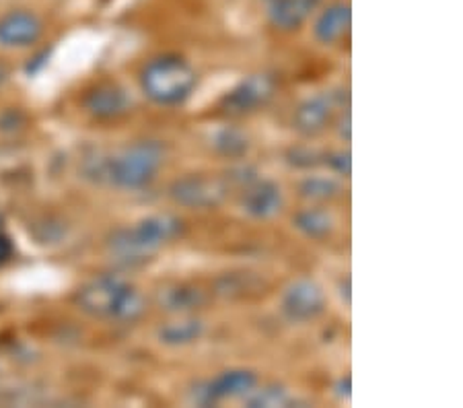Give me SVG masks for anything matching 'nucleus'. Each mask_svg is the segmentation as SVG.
Returning a JSON list of instances; mask_svg holds the SVG:
<instances>
[{"instance_id":"nucleus-1","label":"nucleus","mask_w":463,"mask_h":408,"mask_svg":"<svg viewBox=\"0 0 463 408\" xmlns=\"http://www.w3.org/2000/svg\"><path fill=\"white\" fill-rule=\"evenodd\" d=\"M77 303L85 314L109 322H132L145 309L137 289L111 274H101L80 287Z\"/></svg>"},{"instance_id":"nucleus-2","label":"nucleus","mask_w":463,"mask_h":408,"mask_svg":"<svg viewBox=\"0 0 463 408\" xmlns=\"http://www.w3.org/2000/svg\"><path fill=\"white\" fill-rule=\"evenodd\" d=\"M163 166V148L156 143H134L99 161L97 172L101 180L122 190H140L155 180Z\"/></svg>"},{"instance_id":"nucleus-3","label":"nucleus","mask_w":463,"mask_h":408,"mask_svg":"<svg viewBox=\"0 0 463 408\" xmlns=\"http://www.w3.org/2000/svg\"><path fill=\"white\" fill-rule=\"evenodd\" d=\"M182 232V223L171 214H153L130 229H119L109 240V251L122 262H140L159 251Z\"/></svg>"},{"instance_id":"nucleus-4","label":"nucleus","mask_w":463,"mask_h":408,"mask_svg":"<svg viewBox=\"0 0 463 408\" xmlns=\"http://www.w3.org/2000/svg\"><path fill=\"white\" fill-rule=\"evenodd\" d=\"M140 87L155 103L177 106L190 98L196 87V72L177 56H161L145 66L140 74Z\"/></svg>"},{"instance_id":"nucleus-5","label":"nucleus","mask_w":463,"mask_h":408,"mask_svg":"<svg viewBox=\"0 0 463 408\" xmlns=\"http://www.w3.org/2000/svg\"><path fill=\"white\" fill-rule=\"evenodd\" d=\"M227 195V184L211 176H188L171 185V198L190 209H211Z\"/></svg>"},{"instance_id":"nucleus-6","label":"nucleus","mask_w":463,"mask_h":408,"mask_svg":"<svg viewBox=\"0 0 463 408\" xmlns=\"http://www.w3.org/2000/svg\"><path fill=\"white\" fill-rule=\"evenodd\" d=\"M326 295L309 279L295 280L282 295V311L290 322H309L324 311Z\"/></svg>"},{"instance_id":"nucleus-7","label":"nucleus","mask_w":463,"mask_h":408,"mask_svg":"<svg viewBox=\"0 0 463 408\" xmlns=\"http://www.w3.org/2000/svg\"><path fill=\"white\" fill-rule=\"evenodd\" d=\"M274 95V81L268 74H251L231 91L222 106L229 114H250L266 106Z\"/></svg>"},{"instance_id":"nucleus-8","label":"nucleus","mask_w":463,"mask_h":408,"mask_svg":"<svg viewBox=\"0 0 463 408\" xmlns=\"http://www.w3.org/2000/svg\"><path fill=\"white\" fill-rule=\"evenodd\" d=\"M43 24L32 11H11L0 19V43L9 48H25L40 40Z\"/></svg>"},{"instance_id":"nucleus-9","label":"nucleus","mask_w":463,"mask_h":408,"mask_svg":"<svg viewBox=\"0 0 463 408\" xmlns=\"http://www.w3.org/2000/svg\"><path fill=\"white\" fill-rule=\"evenodd\" d=\"M258 377L251 374V371L245 369H233L225 371L219 377H214L213 382L204 385L203 394H200V403H219V400L225 398H245L256 390Z\"/></svg>"},{"instance_id":"nucleus-10","label":"nucleus","mask_w":463,"mask_h":408,"mask_svg":"<svg viewBox=\"0 0 463 408\" xmlns=\"http://www.w3.org/2000/svg\"><path fill=\"white\" fill-rule=\"evenodd\" d=\"M282 206L280 188L274 182L251 184L243 195V211L256 219H270Z\"/></svg>"},{"instance_id":"nucleus-11","label":"nucleus","mask_w":463,"mask_h":408,"mask_svg":"<svg viewBox=\"0 0 463 408\" xmlns=\"http://www.w3.org/2000/svg\"><path fill=\"white\" fill-rule=\"evenodd\" d=\"M350 21H353L350 5L335 3L319 14L313 32H316V37L321 43H335L348 33Z\"/></svg>"},{"instance_id":"nucleus-12","label":"nucleus","mask_w":463,"mask_h":408,"mask_svg":"<svg viewBox=\"0 0 463 408\" xmlns=\"http://www.w3.org/2000/svg\"><path fill=\"white\" fill-rule=\"evenodd\" d=\"M85 106L95 118L108 120V118H116L128 109V98L116 85H101L87 95Z\"/></svg>"},{"instance_id":"nucleus-13","label":"nucleus","mask_w":463,"mask_h":408,"mask_svg":"<svg viewBox=\"0 0 463 408\" xmlns=\"http://www.w3.org/2000/svg\"><path fill=\"white\" fill-rule=\"evenodd\" d=\"M332 100L330 95H316L303 103L295 114V126L303 135H316L324 130L332 118Z\"/></svg>"},{"instance_id":"nucleus-14","label":"nucleus","mask_w":463,"mask_h":408,"mask_svg":"<svg viewBox=\"0 0 463 408\" xmlns=\"http://www.w3.org/2000/svg\"><path fill=\"white\" fill-rule=\"evenodd\" d=\"M313 6H316L313 0H270L268 17H270L274 27L290 32V29H297L305 24Z\"/></svg>"},{"instance_id":"nucleus-15","label":"nucleus","mask_w":463,"mask_h":408,"mask_svg":"<svg viewBox=\"0 0 463 408\" xmlns=\"http://www.w3.org/2000/svg\"><path fill=\"white\" fill-rule=\"evenodd\" d=\"M203 337V324L198 320H182L165 326L161 330V340L165 345H190Z\"/></svg>"},{"instance_id":"nucleus-16","label":"nucleus","mask_w":463,"mask_h":408,"mask_svg":"<svg viewBox=\"0 0 463 408\" xmlns=\"http://www.w3.org/2000/svg\"><path fill=\"white\" fill-rule=\"evenodd\" d=\"M295 225L301 229L305 235L319 240V237H326L332 232V217L324 211L309 209V211H303L297 214Z\"/></svg>"},{"instance_id":"nucleus-17","label":"nucleus","mask_w":463,"mask_h":408,"mask_svg":"<svg viewBox=\"0 0 463 408\" xmlns=\"http://www.w3.org/2000/svg\"><path fill=\"white\" fill-rule=\"evenodd\" d=\"M248 398L250 406H287L290 404V396L287 390L276 388V385H268L264 390H253Z\"/></svg>"},{"instance_id":"nucleus-18","label":"nucleus","mask_w":463,"mask_h":408,"mask_svg":"<svg viewBox=\"0 0 463 408\" xmlns=\"http://www.w3.org/2000/svg\"><path fill=\"white\" fill-rule=\"evenodd\" d=\"M301 190H303V196L313 198V200H326L335 195L338 185H335L334 180H326V177H311V180L303 184Z\"/></svg>"},{"instance_id":"nucleus-19","label":"nucleus","mask_w":463,"mask_h":408,"mask_svg":"<svg viewBox=\"0 0 463 408\" xmlns=\"http://www.w3.org/2000/svg\"><path fill=\"white\" fill-rule=\"evenodd\" d=\"M194 303H198V291H188V289L177 287L174 291L165 293V306L169 309H188Z\"/></svg>"},{"instance_id":"nucleus-20","label":"nucleus","mask_w":463,"mask_h":408,"mask_svg":"<svg viewBox=\"0 0 463 408\" xmlns=\"http://www.w3.org/2000/svg\"><path fill=\"white\" fill-rule=\"evenodd\" d=\"M216 147H219L221 151L227 153V155H237V153H243L245 148H248V140H245L241 135H237V132L229 130L219 138Z\"/></svg>"},{"instance_id":"nucleus-21","label":"nucleus","mask_w":463,"mask_h":408,"mask_svg":"<svg viewBox=\"0 0 463 408\" xmlns=\"http://www.w3.org/2000/svg\"><path fill=\"white\" fill-rule=\"evenodd\" d=\"M330 163L334 166L335 172H340V174H345V176L350 174V155L348 153L334 155V157L330 159Z\"/></svg>"},{"instance_id":"nucleus-22","label":"nucleus","mask_w":463,"mask_h":408,"mask_svg":"<svg viewBox=\"0 0 463 408\" xmlns=\"http://www.w3.org/2000/svg\"><path fill=\"white\" fill-rule=\"evenodd\" d=\"M11 256H13V243L9 237L0 233V264H5Z\"/></svg>"},{"instance_id":"nucleus-23","label":"nucleus","mask_w":463,"mask_h":408,"mask_svg":"<svg viewBox=\"0 0 463 408\" xmlns=\"http://www.w3.org/2000/svg\"><path fill=\"white\" fill-rule=\"evenodd\" d=\"M313 3H319V0H313Z\"/></svg>"}]
</instances>
